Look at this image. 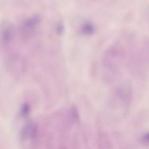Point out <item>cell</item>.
Returning a JSON list of instances; mask_svg holds the SVG:
<instances>
[{
	"mask_svg": "<svg viewBox=\"0 0 149 149\" xmlns=\"http://www.w3.org/2000/svg\"><path fill=\"white\" fill-rule=\"evenodd\" d=\"M41 21L40 16L36 15L26 19L21 24L20 34L24 39H29L36 33V29Z\"/></svg>",
	"mask_w": 149,
	"mask_h": 149,
	"instance_id": "cell-1",
	"label": "cell"
},
{
	"mask_svg": "<svg viewBox=\"0 0 149 149\" xmlns=\"http://www.w3.org/2000/svg\"><path fill=\"white\" fill-rule=\"evenodd\" d=\"M37 133V126L33 122H28L23 128L21 132V138L22 140L34 139Z\"/></svg>",
	"mask_w": 149,
	"mask_h": 149,
	"instance_id": "cell-2",
	"label": "cell"
},
{
	"mask_svg": "<svg viewBox=\"0 0 149 149\" xmlns=\"http://www.w3.org/2000/svg\"><path fill=\"white\" fill-rule=\"evenodd\" d=\"M95 31L94 26L90 22L84 23L81 27V31L83 34L86 35H89L94 33Z\"/></svg>",
	"mask_w": 149,
	"mask_h": 149,
	"instance_id": "cell-4",
	"label": "cell"
},
{
	"mask_svg": "<svg viewBox=\"0 0 149 149\" xmlns=\"http://www.w3.org/2000/svg\"><path fill=\"white\" fill-rule=\"evenodd\" d=\"M1 39L4 44H7L10 42L13 37L14 29L12 25L9 23H6L1 27Z\"/></svg>",
	"mask_w": 149,
	"mask_h": 149,
	"instance_id": "cell-3",
	"label": "cell"
},
{
	"mask_svg": "<svg viewBox=\"0 0 149 149\" xmlns=\"http://www.w3.org/2000/svg\"><path fill=\"white\" fill-rule=\"evenodd\" d=\"M30 111V107L27 104H24L23 105L21 109V114L22 116H26Z\"/></svg>",
	"mask_w": 149,
	"mask_h": 149,
	"instance_id": "cell-5",
	"label": "cell"
}]
</instances>
